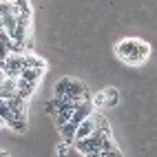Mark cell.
<instances>
[{
  "instance_id": "1",
  "label": "cell",
  "mask_w": 157,
  "mask_h": 157,
  "mask_svg": "<svg viewBox=\"0 0 157 157\" xmlns=\"http://www.w3.org/2000/svg\"><path fill=\"white\" fill-rule=\"evenodd\" d=\"M115 56H117L124 64L140 67L146 62V58L151 56L148 42H144L142 38H124L115 44Z\"/></svg>"
},
{
  "instance_id": "2",
  "label": "cell",
  "mask_w": 157,
  "mask_h": 157,
  "mask_svg": "<svg viewBox=\"0 0 157 157\" xmlns=\"http://www.w3.org/2000/svg\"><path fill=\"white\" fill-rule=\"evenodd\" d=\"M53 93H56L58 100H67V102H73V104H84V102L93 100V95L89 93L86 84L80 82V80H75V78H62V80H58Z\"/></svg>"
},
{
  "instance_id": "3",
  "label": "cell",
  "mask_w": 157,
  "mask_h": 157,
  "mask_svg": "<svg viewBox=\"0 0 157 157\" xmlns=\"http://www.w3.org/2000/svg\"><path fill=\"white\" fill-rule=\"evenodd\" d=\"M109 135H111V126L106 124V126H102L95 135H91V137H86V140L75 142V148L84 155V157H86V155H93V153H100V151L104 148V144H106Z\"/></svg>"
},
{
  "instance_id": "4",
  "label": "cell",
  "mask_w": 157,
  "mask_h": 157,
  "mask_svg": "<svg viewBox=\"0 0 157 157\" xmlns=\"http://www.w3.org/2000/svg\"><path fill=\"white\" fill-rule=\"evenodd\" d=\"M27 71V53H9L2 58V78H20Z\"/></svg>"
},
{
  "instance_id": "5",
  "label": "cell",
  "mask_w": 157,
  "mask_h": 157,
  "mask_svg": "<svg viewBox=\"0 0 157 157\" xmlns=\"http://www.w3.org/2000/svg\"><path fill=\"white\" fill-rule=\"evenodd\" d=\"M117 102H120V91L115 89V86H109V89H104V91H100V93L93 95V106H95L98 111L111 109V106H115Z\"/></svg>"
},
{
  "instance_id": "6",
  "label": "cell",
  "mask_w": 157,
  "mask_h": 157,
  "mask_svg": "<svg viewBox=\"0 0 157 157\" xmlns=\"http://www.w3.org/2000/svg\"><path fill=\"white\" fill-rule=\"evenodd\" d=\"M86 157H122V153L117 148L113 151H100V153H93V155H86Z\"/></svg>"
},
{
  "instance_id": "7",
  "label": "cell",
  "mask_w": 157,
  "mask_h": 157,
  "mask_svg": "<svg viewBox=\"0 0 157 157\" xmlns=\"http://www.w3.org/2000/svg\"><path fill=\"white\" fill-rule=\"evenodd\" d=\"M58 148H60V157H64V155H67V148H69V144L64 142V144H60Z\"/></svg>"
},
{
  "instance_id": "8",
  "label": "cell",
  "mask_w": 157,
  "mask_h": 157,
  "mask_svg": "<svg viewBox=\"0 0 157 157\" xmlns=\"http://www.w3.org/2000/svg\"><path fill=\"white\" fill-rule=\"evenodd\" d=\"M2 2H5V5H16L18 0H2Z\"/></svg>"
}]
</instances>
